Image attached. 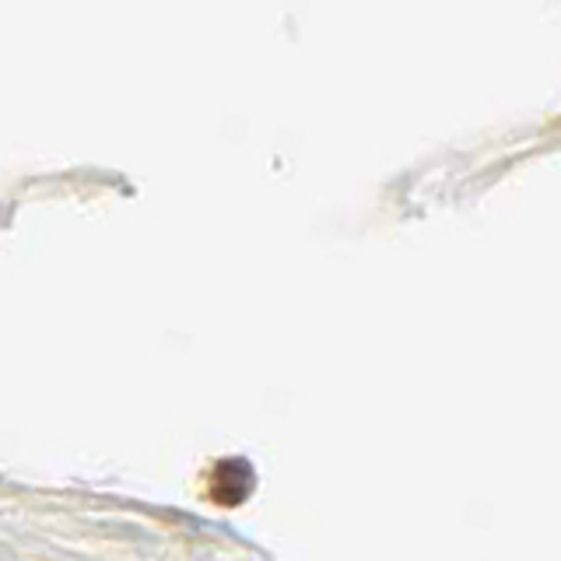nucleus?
Instances as JSON below:
<instances>
[{"instance_id":"nucleus-1","label":"nucleus","mask_w":561,"mask_h":561,"mask_svg":"<svg viewBox=\"0 0 561 561\" xmlns=\"http://www.w3.org/2000/svg\"><path fill=\"white\" fill-rule=\"evenodd\" d=\"M253 491V467L245 460H221L210 473V499L218 505H239Z\"/></svg>"}]
</instances>
